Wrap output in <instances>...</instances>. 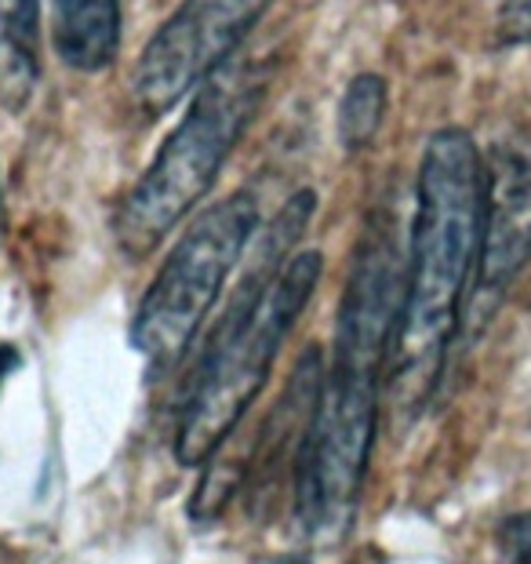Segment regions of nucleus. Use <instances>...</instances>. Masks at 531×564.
I'll use <instances>...</instances> for the list:
<instances>
[{"label": "nucleus", "mask_w": 531, "mask_h": 564, "mask_svg": "<svg viewBox=\"0 0 531 564\" xmlns=\"http://www.w3.org/2000/svg\"><path fill=\"white\" fill-rule=\"evenodd\" d=\"M270 0H183L178 11L153 33L136 66V102L150 117L167 113L226 66L234 47L262 19Z\"/></svg>", "instance_id": "6"}, {"label": "nucleus", "mask_w": 531, "mask_h": 564, "mask_svg": "<svg viewBox=\"0 0 531 564\" xmlns=\"http://www.w3.org/2000/svg\"><path fill=\"white\" fill-rule=\"evenodd\" d=\"M495 557H499V564H531V510L513 513L499 524Z\"/></svg>", "instance_id": "11"}, {"label": "nucleus", "mask_w": 531, "mask_h": 564, "mask_svg": "<svg viewBox=\"0 0 531 564\" xmlns=\"http://www.w3.org/2000/svg\"><path fill=\"white\" fill-rule=\"evenodd\" d=\"M37 8L41 0H0V106L22 113L37 91Z\"/></svg>", "instance_id": "9"}, {"label": "nucleus", "mask_w": 531, "mask_h": 564, "mask_svg": "<svg viewBox=\"0 0 531 564\" xmlns=\"http://www.w3.org/2000/svg\"><path fill=\"white\" fill-rule=\"evenodd\" d=\"M499 33L510 44H531V0H513L502 8Z\"/></svg>", "instance_id": "12"}, {"label": "nucleus", "mask_w": 531, "mask_h": 564, "mask_svg": "<svg viewBox=\"0 0 531 564\" xmlns=\"http://www.w3.org/2000/svg\"><path fill=\"white\" fill-rule=\"evenodd\" d=\"M270 69L259 58L223 66L201 84L186 117L164 139L161 153L113 215L117 245L131 259L150 251L197 208L223 164L259 113Z\"/></svg>", "instance_id": "4"}, {"label": "nucleus", "mask_w": 531, "mask_h": 564, "mask_svg": "<svg viewBox=\"0 0 531 564\" xmlns=\"http://www.w3.org/2000/svg\"><path fill=\"white\" fill-rule=\"evenodd\" d=\"M386 113V80L376 74H360L349 80L339 106V139L346 150H365L382 124Z\"/></svg>", "instance_id": "10"}, {"label": "nucleus", "mask_w": 531, "mask_h": 564, "mask_svg": "<svg viewBox=\"0 0 531 564\" xmlns=\"http://www.w3.org/2000/svg\"><path fill=\"white\" fill-rule=\"evenodd\" d=\"M404 270L393 230L376 223L349 270L335 357L295 455V510L310 535H339L354 518L376 444L379 387L390 365Z\"/></svg>", "instance_id": "1"}, {"label": "nucleus", "mask_w": 531, "mask_h": 564, "mask_svg": "<svg viewBox=\"0 0 531 564\" xmlns=\"http://www.w3.org/2000/svg\"><path fill=\"white\" fill-rule=\"evenodd\" d=\"M310 212L313 194L303 189L277 215L262 241L259 270L240 288L237 303L229 306L201 357L175 430V455L183 466H204L237 430L251 401L259 398L262 382L270 379L284 335L292 332L321 281L324 259L317 251H303L292 262L284 259L288 245L310 223Z\"/></svg>", "instance_id": "3"}, {"label": "nucleus", "mask_w": 531, "mask_h": 564, "mask_svg": "<svg viewBox=\"0 0 531 564\" xmlns=\"http://www.w3.org/2000/svg\"><path fill=\"white\" fill-rule=\"evenodd\" d=\"M52 37L66 66L99 74L117 55L120 0H52Z\"/></svg>", "instance_id": "8"}, {"label": "nucleus", "mask_w": 531, "mask_h": 564, "mask_svg": "<svg viewBox=\"0 0 531 564\" xmlns=\"http://www.w3.org/2000/svg\"><path fill=\"white\" fill-rule=\"evenodd\" d=\"M256 226L259 200L256 194L240 189L204 212L178 237L150 292L142 295L136 324H131V343L153 368L175 365L193 346L201 324L219 303L226 278L245 256Z\"/></svg>", "instance_id": "5"}, {"label": "nucleus", "mask_w": 531, "mask_h": 564, "mask_svg": "<svg viewBox=\"0 0 531 564\" xmlns=\"http://www.w3.org/2000/svg\"><path fill=\"white\" fill-rule=\"evenodd\" d=\"M480 219L485 158L463 128H444L422 153L412 259L386 365V382L401 408H419L441 376L466 284L480 262Z\"/></svg>", "instance_id": "2"}, {"label": "nucleus", "mask_w": 531, "mask_h": 564, "mask_svg": "<svg viewBox=\"0 0 531 564\" xmlns=\"http://www.w3.org/2000/svg\"><path fill=\"white\" fill-rule=\"evenodd\" d=\"M19 368V354L11 350V346H0V382L8 379V371Z\"/></svg>", "instance_id": "13"}, {"label": "nucleus", "mask_w": 531, "mask_h": 564, "mask_svg": "<svg viewBox=\"0 0 531 564\" xmlns=\"http://www.w3.org/2000/svg\"><path fill=\"white\" fill-rule=\"evenodd\" d=\"M531 259V147L499 142L485 158V219H480L477 288L502 292Z\"/></svg>", "instance_id": "7"}, {"label": "nucleus", "mask_w": 531, "mask_h": 564, "mask_svg": "<svg viewBox=\"0 0 531 564\" xmlns=\"http://www.w3.org/2000/svg\"><path fill=\"white\" fill-rule=\"evenodd\" d=\"M281 564H310V561H303V557H292V561H281Z\"/></svg>", "instance_id": "14"}]
</instances>
